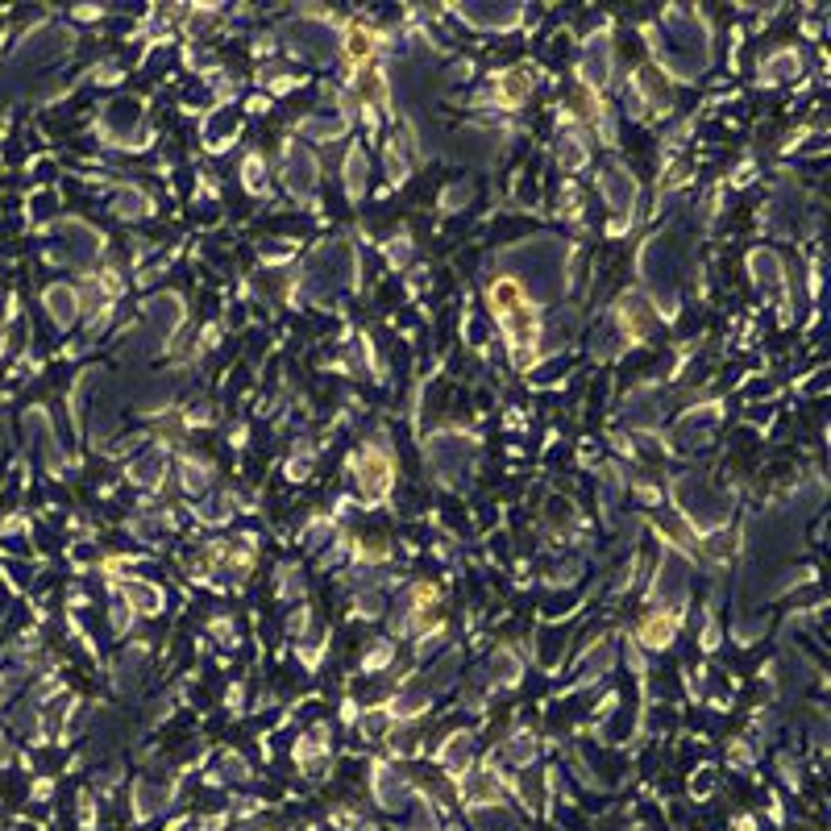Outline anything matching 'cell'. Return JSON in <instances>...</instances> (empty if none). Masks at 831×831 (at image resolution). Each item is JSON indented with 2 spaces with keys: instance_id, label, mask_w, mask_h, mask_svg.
<instances>
[{
  "instance_id": "6da1fadb",
  "label": "cell",
  "mask_w": 831,
  "mask_h": 831,
  "mask_svg": "<svg viewBox=\"0 0 831 831\" xmlns=\"http://www.w3.org/2000/svg\"><path fill=\"white\" fill-rule=\"evenodd\" d=\"M644 641L657 644V649H662V644H670L673 641V620H652L649 628H644Z\"/></svg>"
},
{
  "instance_id": "7a4b0ae2",
  "label": "cell",
  "mask_w": 831,
  "mask_h": 831,
  "mask_svg": "<svg viewBox=\"0 0 831 831\" xmlns=\"http://www.w3.org/2000/svg\"><path fill=\"white\" fill-rule=\"evenodd\" d=\"M370 46H374V38H370V29H354V34H350V55H354V58H362V55H370Z\"/></svg>"
}]
</instances>
